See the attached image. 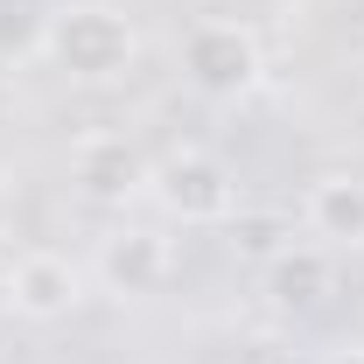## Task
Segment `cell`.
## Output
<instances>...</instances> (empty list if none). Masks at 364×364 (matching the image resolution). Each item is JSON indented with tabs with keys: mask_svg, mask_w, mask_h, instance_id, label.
Returning <instances> with one entry per match:
<instances>
[{
	"mask_svg": "<svg viewBox=\"0 0 364 364\" xmlns=\"http://www.w3.org/2000/svg\"><path fill=\"white\" fill-rule=\"evenodd\" d=\"M36 43H43V63L56 77H70V85H119V77L134 70V56H140L134 21H127L119 7H105V0H70V7H56Z\"/></svg>",
	"mask_w": 364,
	"mask_h": 364,
	"instance_id": "obj_1",
	"label": "cell"
},
{
	"mask_svg": "<svg viewBox=\"0 0 364 364\" xmlns=\"http://www.w3.org/2000/svg\"><path fill=\"white\" fill-rule=\"evenodd\" d=\"M182 77H189L196 98H210V105H238V98H252L259 77H267V49H259V36L245 21L210 14V21H196L182 36Z\"/></svg>",
	"mask_w": 364,
	"mask_h": 364,
	"instance_id": "obj_2",
	"label": "cell"
},
{
	"mask_svg": "<svg viewBox=\"0 0 364 364\" xmlns=\"http://www.w3.org/2000/svg\"><path fill=\"white\" fill-rule=\"evenodd\" d=\"M147 196H154L176 225H225L231 210H238V176H231L210 147H176V154L154 161Z\"/></svg>",
	"mask_w": 364,
	"mask_h": 364,
	"instance_id": "obj_3",
	"label": "cell"
},
{
	"mask_svg": "<svg viewBox=\"0 0 364 364\" xmlns=\"http://www.w3.org/2000/svg\"><path fill=\"white\" fill-rule=\"evenodd\" d=\"M147 176H154V161L140 154L134 134L91 127L70 147V182H77V196H91V203H134V196H147Z\"/></svg>",
	"mask_w": 364,
	"mask_h": 364,
	"instance_id": "obj_4",
	"label": "cell"
},
{
	"mask_svg": "<svg viewBox=\"0 0 364 364\" xmlns=\"http://www.w3.org/2000/svg\"><path fill=\"white\" fill-rule=\"evenodd\" d=\"M168 273H176V245H168V231H154V225H119L98 245V280H105V294H119V301L161 294Z\"/></svg>",
	"mask_w": 364,
	"mask_h": 364,
	"instance_id": "obj_5",
	"label": "cell"
},
{
	"mask_svg": "<svg viewBox=\"0 0 364 364\" xmlns=\"http://www.w3.org/2000/svg\"><path fill=\"white\" fill-rule=\"evenodd\" d=\"M85 301V267L70 252H14V316L21 322H63Z\"/></svg>",
	"mask_w": 364,
	"mask_h": 364,
	"instance_id": "obj_6",
	"label": "cell"
},
{
	"mask_svg": "<svg viewBox=\"0 0 364 364\" xmlns=\"http://www.w3.org/2000/svg\"><path fill=\"white\" fill-rule=\"evenodd\" d=\"M336 294V252L329 245H287V252H273L267 259V301L280 316H316L322 301Z\"/></svg>",
	"mask_w": 364,
	"mask_h": 364,
	"instance_id": "obj_7",
	"label": "cell"
},
{
	"mask_svg": "<svg viewBox=\"0 0 364 364\" xmlns=\"http://www.w3.org/2000/svg\"><path fill=\"white\" fill-rule=\"evenodd\" d=\"M301 225L329 252H364V176H316L301 196Z\"/></svg>",
	"mask_w": 364,
	"mask_h": 364,
	"instance_id": "obj_8",
	"label": "cell"
},
{
	"mask_svg": "<svg viewBox=\"0 0 364 364\" xmlns=\"http://www.w3.org/2000/svg\"><path fill=\"white\" fill-rule=\"evenodd\" d=\"M225 225H231V252H238V259H252V267H267L273 252H287V245H294V225H287L280 210H245V203H238Z\"/></svg>",
	"mask_w": 364,
	"mask_h": 364,
	"instance_id": "obj_9",
	"label": "cell"
},
{
	"mask_svg": "<svg viewBox=\"0 0 364 364\" xmlns=\"http://www.w3.org/2000/svg\"><path fill=\"white\" fill-rule=\"evenodd\" d=\"M0 316H14V259L0 252Z\"/></svg>",
	"mask_w": 364,
	"mask_h": 364,
	"instance_id": "obj_10",
	"label": "cell"
},
{
	"mask_svg": "<svg viewBox=\"0 0 364 364\" xmlns=\"http://www.w3.org/2000/svg\"><path fill=\"white\" fill-rule=\"evenodd\" d=\"M245 364H309V358H294V350H252Z\"/></svg>",
	"mask_w": 364,
	"mask_h": 364,
	"instance_id": "obj_11",
	"label": "cell"
},
{
	"mask_svg": "<svg viewBox=\"0 0 364 364\" xmlns=\"http://www.w3.org/2000/svg\"><path fill=\"white\" fill-rule=\"evenodd\" d=\"M329 364H364V343H343V350H336Z\"/></svg>",
	"mask_w": 364,
	"mask_h": 364,
	"instance_id": "obj_12",
	"label": "cell"
},
{
	"mask_svg": "<svg viewBox=\"0 0 364 364\" xmlns=\"http://www.w3.org/2000/svg\"><path fill=\"white\" fill-rule=\"evenodd\" d=\"M358 77H364V63H358Z\"/></svg>",
	"mask_w": 364,
	"mask_h": 364,
	"instance_id": "obj_13",
	"label": "cell"
}]
</instances>
